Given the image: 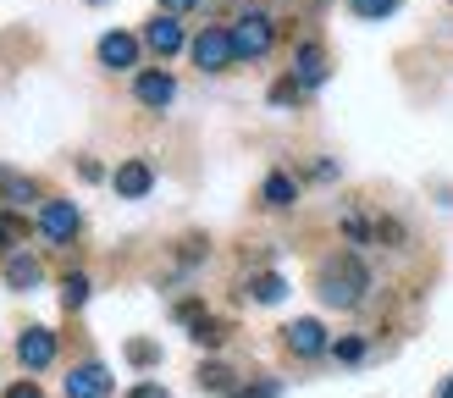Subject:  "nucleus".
<instances>
[{
  "label": "nucleus",
  "mask_w": 453,
  "mask_h": 398,
  "mask_svg": "<svg viewBox=\"0 0 453 398\" xmlns=\"http://www.w3.org/2000/svg\"><path fill=\"white\" fill-rule=\"evenodd\" d=\"M315 287H321V299L332 310H354L359 299H365V287H371V272H365L359 255H332L321 265V277H315Z\"/></svg>",
  "instance_id": "nucleus-1"
},
{
  "label": "nucleus",
  "mask_w": 453,
  "mask_h": 398,
  "mask_svg": "<svg viewBox=\"0 0 453 398\" xmlns=\"http://www.w3.org/2000/svg\"><path fill=\"white\" fill-rule=\"evenodd\" d=\"M233 34H221V28H205L194 39V61L205 66V73H226V66H233Z\"/></svg>",
  "instance_id": "nucleus-2"
},
{
  "label": "nucleus",
  "mask_w": 453,
  "mask_h": 398,
  "mask_svg": "<svg viewBox=\"0 0 453 398\" xmlns=\"http://www.w3.org/2000/svg\"><path fill=\"white\" fill-rule=\"evenodd\" d=\"M17 360L28 365V371H44V365L56 360V332H50V326H28V332L17 338Z\"/></svg>",
  "instance_id": "nucleus-3"
},
{
  "label": "nucleus",
  "mask_w": 453,
  "mask_h": 398,
  "mask_svg": "<svg viewBox=\"0 0 453 398\" xmlns=\"http://www.w3.org/2000/svg\"><path fill=\"white\" fill-rule=\"evenodd\" d=\"M233 50H238V56H249V61L271 50V22H265L260 11H249L238 28H233Z\"/></svg>",
  "instance_id": "nucleus-4"
},
{
  "label": "nucleus",
  "mask_w": 453,
  "mask_h": 398,
  "mask_svg": "<svg viewBox=\"0 0 453 398\" xmlns=\"http://www.w3.org/2000/svg\"><path fill=\"white\" fill-rule=\"evenodd\" d=\"M39 233L56 238V243L73 238V233H78V205H73V199H50V205L39 210Z\"/></svg>",
  "instance_id": "nucleus-5"
},
{
  "label": "nucleus",
  "mask_w": 453,
  "mask_h": 398,
  "mask_svg": "<svg viewBox=\"0 0 453 398\" xmlns=\"http://www.w3.org/2000/svg\"><path fill=\"white\" fill-rule=\"evenodd\" d=\"M282 343L293 348V354H304V360H310V354H321L326 348V326L321 321H293V326H282Z\"/></svg>",
  "instance_id": "nucleus-6"
},
{
  "label": "nucleus",
  "mask_w": 453,
  "mask_h": 398,
  "mask_svg": "<svg viewBox=\"0 0 453 398\" xmlns=\"http://www.w3.org/2000/svg\"><path fill=\"white\" fill-rule=\"evenodd\" d=\"M66 398H111L105 365H78L73 376H66Z\"/></svg>",
  "instance_id": "nucleus-7"
},
{
  "label": "nucleus",
  "mask_w": 453,
  "mask_h": 398,
  "mask_svg": "<svg viewBox=\"0 0 453 398\" xmlns=\"http://www.w3.org/2000/svg\"><path fill=\"white\" fill-rule=\"evenodd\" d=\"M144 44L161 50V56H177V50H183V22H177V17H155L144 28Z\"/></svg>",
  "instance_id": "nucleus-8"
},
{
  "label": "nucleus",
  "mask_w": 453,
  "mask_h": 398,
  "mask_svg": "<svg viewBox=\"0 0 453 398\" xmlns=\"http://www.w3.org/2000/svg\"><path fill=\"white\" fill-rule=\"evenodd\" d=\"M293 78H299L304 88H321V83H326V56H321V44H299V56H293Z\"/></svg>",
  "instance_id": "nucleus-9"
},
{
  "label": "nucleus",
  "mask_w": 453,
  "mask_h": 398,
  "mask_svg": "<svg viewBox=\"0 0 453 398\" xmlns=\"http://www.w3.org/2000/svg\"><path fill=\"white\" fill-rule=\"evenodd\" d=\"M111 183H117V194H122V199H144V194H150V183H155V172H150L144 161H122Z\"/></svg>",
  "instance_id": "nucleus-10"
},
{
  "label": "nucleus",
  "mask_w": 453,
  "mask_h": 398,
  "mask_svg": "<svg viewBox=\"0 0 453 398\" xmlns=\"http://www.w3.org/2000/svg\"><path fill=\"white\" fill-rule=\"evenodd\" d=\"M6 282L17 287V294H34V287L44 282V265H39L34 255H12V260H6Z\"/></svg>",
  "instance_id": "nucleus-11"
},
{
  "label": "nucleus",
  "mask_w": 453,
  "mask_h": 398,
  "mask_svg": "<svg viewBox=\"0 0 453 398\" xmlns=\"http://www.w3.org/2000/svg\"><path fill=\"white\" fill-rule=\"evenodd\" d=\"M172 100H177V83H172L166 73H144V78H139V105L161 111V105H172Z\"/></svg>",
  "instance_id": "nucleus-12"
},
{
  "label": "nucleus",
  "mask_w": 453,
  "mask_h": 398,
  "mask_svg": "<svg viewBox=\"0 0 453 398\" xmlns=\"http://www.w3.org/2000/svg\"><path fill=\"white\" fill-rule=\"evenodd\" d=\"M100 61L105 66H133V61H139V39H133V34H105L100 39Z\"/></svg>",
  "instance_id": "nucleus-13"
},
{
  "label": "nucleus",
  "mask_w": 453,
  "mask_h": 398,
  "mask_svg": "<svg viewBox=\"0 0 453 398\" xmlns=\"http://www.w3.org/2000/svg\"><path fill=\"white\" fill-rule=\"evenodd\" d=\"M260 194H265V205H277V210H282V205H293V199H299V183H293L288 172H271Z\"/></svg>",
  "instance_id": "nucleus-14"
},
{
  "label": "nucleus",
  "mask_w": 453,
  "mask_h": 398,
  "mask_svg": "<svg viewBox=\"0 0 453 398\" xmlns=\"http://www.w3.org/2000/svg\"><path fill=\"white\" fill-rule=\"evenodd\" d=\"M39 188L28 183V177H17V172H0V199H12V205H28Z\"/></svg>",
  "instance_id": "nucleus-15"
},
{
  "label": "nucleus",
  "mask_w": 453,
  "mask_h": 398,
  "mask_svg": "<svg viewBox=\"0 0 453 398\" xmlns=\"http://www.w3.org/2000/svg\"><path fill=\"white\" fill-rule=\"evenodd\" d=\"M249 294H255V299H260V304H277V299H282V294H288V282H282V277H277V272H260V277H255V282H249Z\"/></svg>",
  "instance_id": "nucleus-16"
},
{
  "label": "nucleus",
  "mask_w": 453,
  "mask_h": 398,
  "mask_svg": "<svg viewBox=\"0 0 453 398\" xmlns=\"http://www.w3.org/2000/svg\"><path fill=\"white\" fill-rule=\"evenodd\" d=\"M17 243H28V221L0 210V249H17Z\"/></svg>",
  "instance_id": "nucleus-17"
},
{
  "label": "nucleus",
  "mask_w": 453,
  "mask_h": 398,
  "mask_svg": "<svg viewBox=\"0 0 453 398\" xmlns=\"http://www.w3.org/2000/svg\"><path fill=\"white\" fill-rule=\"evenodd\" d=\"M199 387H205V393H238L226 365H205V371H199Z\"/></svg>",
  "instance_id": "nucleus-18"
},
{
  "label": "nucleus",
  "mask_w": 453,
  "mask_h": 398,
  "mask_svg": "<svg viewBox=\"0 0 453 398\" xmlns=\"http://www.w3.org/2000/svg\"><path fill=\"white\" fill-rule=\"evenodd\" d=\"M61 304H66V310H83V304H88V277H78V272L66 277V282H61Z\"/></svg>",
  "instance_id": "nucleus-19"
},
{
  "label": "nucleus",
  "mask_w": 453,
  "mask_h": 398,
  "mask_svg": "<svg viewBox=\"0 0 453 398\" xmlns=\"http://www.w3.org/2000/svg\"><path fill=\"white\" fill-rule=\"evenodd\" d=\"M194 343H199V348H216V343H226V321H216V316H205V321H199V326H194Z\"/></svg>",
  "instance_id": "nucleus-20"
},
{
  "label": "nucleus",
  "mask_w": 453,
  "mask_h": 398,
  "mask_svg": "<svg viewBox=\"0 0 453 398\" xmlns=\"http://www.w3.org/2000/svg\"><path fill=\"white\" fill-rule=\"evenodd\" d=\"M354 11L365 17V22H376V17H393V11H398V0H354Z\"/></svg>",
  "instance_id": "nucleus-21"
},
{
  "label": "nucleus",
  "mask_w": 453,
  "mask_h": 398,
  "mask_svg": "<svg viewBox=\"0 0 453 398\" xmlns=\"http://www.w3.org/2000/svg\"><path fill=\"white\" fill-rule=\"evenodd\" d=\"M332 354H337V360H343V365L365 360V338H337V343H332Z\"/></svg>",
  "instance_id": "nucleus-22"
},
{
  "label": "nucleus",
  "mask_w": 453,
  "mask_h": 398,
  "mask_svg": "<svg viewBox=\"0 0 453 398\" xmlns=\"http://www.w3.org/2000/svg\"><path fill=\"white\" fill-rule=\"evenodd\" d=\"M127 360H133V365H155V360H161V348H155L150 338H133V343H127Z\"/></svg>",
  "instance_id": "nucleus-23"
},
{
  "label": "nucleus",
  "mask_w": 453,
  "mask_h": 398,
  "mask_svg": "<svg viewBox=\"0 0 453 398\" xmlns=\"http://www.w3.org/2000/svg\"><path fill=\"white\" fill-rule=\"evenodd\" d=\"M299 95H304V83H299V78H282V83H271V100H277V105H293Z\"/></svg>",
  "instance_id": "nucleus-24"
},
{
  "label": "nucleus",
  "mask_w": 453,
  "mask_h": 398,
  "mask_svg": "<svg viewBox=\"0 0 453 398\" xmlns=\"http://www.w3.org/2000/svg\"><path fill=\"white\" fill-rule=\"evenodd\" d=\"M233 398H282V387L277 382H255V387H238Z\"/></svg>",
  "instance_id": "nucleus-25"
},
{
  "label": "nucleus",
  "mask_w": 453,
  "mask_h": 398,
  "mask_svg": "<svg viewBox=\"0 0 453 398\" xmlns=\"http://www.w3.org/2000/svg\"><path fill=\"white\" fill-rule=\"evenodd\" d=\"M343 233H349L354 243H365V238H371V227H365V221H359V216H343Z\"/></svg>",
  "instance_id": "nucleus-26"
},
{
  "label": "nucleus",
  "mask_w": 453,
  "mask_h": 398,
  "mask_svg": "<svg viewBox=\"0 0 453 398\" xmlns=\"http://www.w3.org/2000/svg\"><path fill=\"white\" fill-rule=\"evenodd\" d=\"M127 398H166V387H161V382H139V387H133Z\"/></svg>",
  "instance_id": "nucleus-27"
},
{
  "label": "nucleus",
  "mask_w": 453,
  "mask_h": 398,
  "mask_svg": "<svg viewBox=\"0 0 453 398\" xmlns=\"http://www.w3.org/2000/svg\"><path fill=\"white\" fill-rule=\"evenodd\" d=\"M6 398H39V387L34 382H17V387H6Z\"/></svg>",
  "instance_id": "nucleus-28"
},
{
  "label": "nucleus",
  "mask_w": 453,
  "mask_h": 398,
  "mask_svg": "<svg viewBox=\"0 0 453 398\" xmlns=\"http://www.w3.org/2000/svg\"><path fill=\"white\" fill-rule=\"evenodd\" d=\"M166 6V17H177V11H188V6H199V0H161Z\"/></svg>",
  "instance_id": "nucleus-29"
},
{
  "label": "nucleus",
  "mask_w": 453,
  "mask_h": 398,
  "mask_svg": "<svg viewBox=\"0 0 453 398\" xmlns=\"http://www.w3.org/2000/svg\"><path fill=\"white\" fill-rule=\"evenodd\" d=\"M442 398H453V376H448V382H442Z\"/></svg>",
  "instance_id": "nucleus-30"
}]
</instances>
